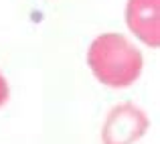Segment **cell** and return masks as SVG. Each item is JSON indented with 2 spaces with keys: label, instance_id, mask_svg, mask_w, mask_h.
Returning a JSON list of instances; mask_svg holds the SVG:
<instances>
[{
  "label": "cell",
  "instance_id": "3",
  "mask_svg": "<svg viewBox=\"0 0 160 144\" xmlns=\"http://www.w3.org/2000/svg\"><path fill=\"white\" fill-rule=\"evenodd\" d=\"M126 24L148 47H160V0H128Z\"/></svg>",
  "mask_w": 160,
  "mask_h": 144
},
{
  "label": "cell",
  "instance_id": "4",
  "mask_svg": "<svg viewBox=\"0 0 160 144\" xmlns=\"http://www.w3.org/2000/svg\"><path fill=\"white\" fill-rule=\"evenodd\" d=\"M8 97H10V87H8V81L4 79V75L0 73V108L6 105Z\"/></svg>",
  "mask_w": 160,
  "mask_h": 144
},
{
  "label": "cell",
  "instance_id": "2",
  "mask_svg": "<svg viewBox=\"0 0 160 144\" xmlns=\"http://www.w3.org/2000/svg\"><path fill=\"white\" fill-rule=\"evenodd\" d=\"M150 120L138 105L124 101L109 110L102 128L103 144H134L148 130Z\"/></svg>",
  "mask_w": 160,
  "mask_h": 144
},
{
  "label": "cell",
  "instance_id": "1",
  "mask_svg": "<svg viewBox=\"0 0 160 144\" xmlns=\"http://www.w3.org/2000/svg\"><path fill=\"white\" fill-rule=\"evenodd\" d=\"M87 65L98 81L112 90L130 87L142 73V53L118 33H103L87 49Z\"/></svg>",
  "mask_w": 160,
  "mask_h": 144
}]
</instances>
